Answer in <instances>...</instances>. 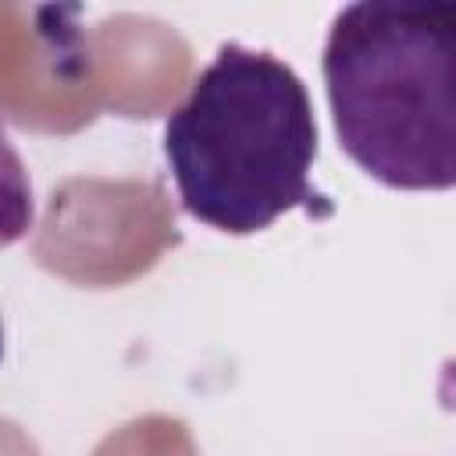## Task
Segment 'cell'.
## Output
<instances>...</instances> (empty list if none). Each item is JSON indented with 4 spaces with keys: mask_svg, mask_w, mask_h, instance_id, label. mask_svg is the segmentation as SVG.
<instances>
[{
    "mask_svg": "<svg viewBox=\"0 0 456 456\" xmlns=\"http://www.w3.org/2000/svg\"><path fill=\"white\" fill-rule=\"evenodd\" d=\"M164 157L182 207L228 235L264 232L296 207L317 214L324 200L310 185L317 160L310 93L267 50L239 43L217 50L167 114Z\"/></svg>",
    "mask_w": 456,
    "mask_h": 456,
    "instance_id": "obj_1",
    "label": "cell"
},
{
    "mask_svg": "<svg viewBox=\"0 0 456 456\" xmlns=\"http://www.w3.org/2000/svg\"><path fill=\"white\" fill-rule=\"evenodd\" d=\"M324 89L338 146L388 189L456 182V7L363 0L335 14Z\"/></svg>",
    "mask_w": 456,
    "mask_h": 456,
    "instance_id": "obj_2",
    "label": "cell"
},
{
    "mask_svg": "<svg viewBox=\"0 0 456 456\" xmlns=\"http://www.w3.org/2000/svg\"><path fill=\"white\" fill-rule=\"evenodd\" d=\"M36 207H32V182L25 171V160L18 157L14 142L0 128V249L18 242L32 228Z\"/></svg>",
    "mask_w": 456,
    "mask_h": 456,
    "instance_id": "obj_3",
    "label": "cell"
},
{
    "mask_svg": "<svg viewBox=\"0 0 456 456\" xmlns=\"http://www.w3.org/2000/svg\"><path fill=\"white\" fill-rule=\"evenodd\" d=\"M0 356H4V324H0Z\"/></svg>",
    "mask_w": 456,
    "mask_h": 456,
    "instance_id": "obj_4",
    "label": "cell"
}]
</instances>
